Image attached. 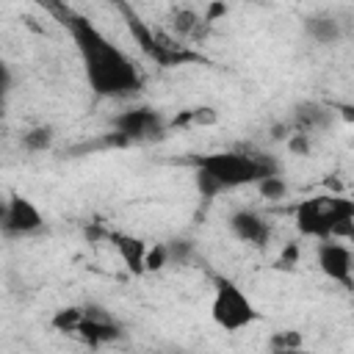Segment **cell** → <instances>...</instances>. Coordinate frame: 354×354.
Here are the masks:
<instances>
[{
  "label": "cell",
  "mask_w": 354,
  "mask_h": 354,
  "mask_svg": "<svg viewBox=\"0 0 354 354\" xmlns=\"http://www.w3.org/2000/svg\"><path fill=\"white\" fill-rule=\"evenodd\" d=\"M337 111L332 105H324L318 100H304V102H296L293 105V116H290V130L293 133H304V136H313V133H324L332 127Z\"/></svg>",
  "instance_id": "10"
},
{
  "label": "cell",
  "mask_w": 354,
  "mask_h": 354,
  "mask_svg": "<svg viewBox=\"0 0 354 354\" xmlns=\"http://www.w3.org/2000/svg\"><path fill=\"white\" fill-rule=\"evenodd\" d=\"M230 232L241 241V243H249L254 249H263L271 238V224L257 213V210H249V207H241L230 216Z\"/></svg>",
  "instance_id": "11"
},
{
  "label": "cell",
  "mask_w": 354,
  "mask_h": 354,
  "mask_svg": "<svg viewBox=\"0 0 354 354\" xmlns=\"http://www.w3.org/2000/svg\"><path fill=\"white\" fill-rule=\"evenodd\" d=\"M301 348V335L296 329H282L271 335V351L274 354H293Z\"/></svg>",
  "instance_id": "16"
},
{
  "label": "cell",
  "mask_w": 354,
  "mask_h": 354,
  "mask_svg": "<svg viewBox=\"0 0 354 354\" xmlns=\"http://www.w3.org/2000/svg\"><path fill=\"white\" fill-rule=\"evenodd\" d=\"M288 149H290L293 155H310V136H304V133H290Z\"/></svg>",
  "instance_id": "19"
},
{
  "label": "cell",
  "mask_w": 354,
  "mask_h": 354,
  "mask_svg": "<svg viewBox=\"0 0 354 354\" xmlns=\"http://www.w3.org/2000/svg\"><path fill=\"white\" fill-rule=\"evenodd\" d=\"M315 263H318V268L326 279L343 285L346 290H354V252H351V246H346L337 238L318 241Z\"/></svg>",
  "instance_id": "9"
},
{
  "label": "cell",
  "mask_w": 354,
  "mask_h": 354,
  "mask_svg": "<svg viewBox=\"0 0 354 354\" xmlns=\"http://www.w3.org/2000/svg\"><path fill=\"white\" fill-rule=\"evenodd\" d=\"M207 19L196 11V8H191V6H177V8H171V14H169V30H171V36L174 39H185V41H199L205 33H207Z\"/></svg>",
  "instance_id": "13"
},
{
  "label": "cell",
  "mask_w": 354,
  "mask_h": 354,
  "mask_svg": "<svg viewBox=\"0 0 354 354\" xmlns=\"http://www.w3.org/2000/svg\"><path fill=\"white\" fill-rule=\"evenodd\" d=\"M296 230L315 241H343L354 227V199L340 191H324L304 196L293 205Z\"/></svg>",
  "instance_id": "3"
},
{
  "label": "cell",
  "mask_w": 354,
  "mask_h": 354,
  "mask_svg": "<svg viewBox=\"0 0 354 354\" xmlns=\"http://www.w3.org/2000/svg\"><path fill=\"white\" fill-rule=\"evenodd\" d=\"M337 113H340V116H343V119H348V122H351V119H354V108H351V105H346V108H340V111H337Z\"/></svg>",
  "instance_id": "21"
},
{
  "label": "cell",
  "mask_w": 354,
  "mask_h": 354,
  "mask_svg": "<svg viewBox=\"0 0 354 354\" xmlns=\"http://www.w3.org/2000/svg\"><path fill=\"white\" fill-rule=\"evenodd\" d=\"M0 227L6 238H28L44 230V213L22 194H11L0 213Z\"/></svg>",
  "instance_id": "8"
},
{
  "label": "cell",
  "mask_w": 354,
  "mask_h": 354,
  "mask_svg": "<svg viewBox=\"0 0 354 354\" xmlns=\"http://www.w3.org/2000/svg\"><path fill=\"white\" fill-rule=\"evenodd\" d=\"M53 11L69 30L86 83L97 100H127L144 88V75L136 61L119 44H113L88 17L66 6H53Z\"/></svg>",
  "instance_id": "1"
},
{
  "label": "cell",
  "mask_w": 354,
  "mask_h": 354,
  "mask_svg": "<svg viewBox=\"0 0 354 354\" xmlns=\"http://www.w3.org/2000/svg\"><path fill=\"white\" fill-rule=\"evenodd\" d=\"M169 260H171L169 243H155V246H149V252H147V271H160Z\"/></svg>",
  "instance_id": "18"
},
{
  "label": "cell",
  "mask_w": 354,
  "mask_h": 354,
  "mask_svg": "<svg viewBox=\"0 0 354 354\" xmlns=\"http://www.w3.org/2000/svg\"><path fill=\"white\" fill-rule=\"evenodd\" d=\"M53 329L66 335V337H75L91 348L97 346H108V343H116L124 329L122 324L111 315V310H105L102 304L97 301H86V304H66V307H58L50 318Z\"/></svg>",
  "instance_id": "4"
},
{
  "label": "cell",
  "mask_w": 354,
  "mask_h": 354,
  "mask_svg": "<svg viewBox=\"0 0 354 354\" xmlns=\"http://www.w3.org/2000/svg\"><path fill=\"white\" fill-rule=\"evenodd\" d=\"M194 183L202 199H216L227 191L257 185L266 177H277L282 171L279 160L266 155L263 149H218L191 158Z\"/></svg>",
  "instance_id": "2"
},
{
  "label": "cell",
  "mask_w": 354,
  "mask_h": 354,
  "mask_svg": "<svg viewBox=\"0 0 354 354\" xmlns=\"http://www.w3.org/2000/svg\"><path fill=\"white\" fill-rule=\"evenodd\" d=\"M296 263H299V243H288V246L282 249L277 266H279V268H293Z\"/></svg>",
  "instance_id": "20"
},
{
  "label": "cell",
  "mask_w": 354,
  "mask_h": 354,
  "mask_svg": "<svg viewBox=\"0 0 354 354\" xmlns=\"http://www.w3.org/2000/svg\"><path fill=\"white\" fill-rule=\"evenodd\" d=\"M257 194H260L263 199H268V202L285 199V194H288V183L282 180V174H277V177H266V180L257 183Z\"/></svg>",
  "instance_id": "17"
},
{
  "label": "cell",
  "mask_w": 354,
  "mask_h": 354,
  "mask_svg": "<svg viewBox=\"0 0 354 354\" xmlns=\"http://www.w3.org/2000/svg\"><path fill=\"white\" fill-rule=\"evenodd\" d=\"M169 127H171V122L158 108H149V105L127 108L111 119V130L122 147L160 141L169 133Z\"/></svg>",
  "instance_id": "7"
},
{
  "label": "cell",
  "mask_w": 354,
  "mask_h": 354,
  "mask_svg": "<svg viewBox=\"0 0 354 354\" xmlns=\"http://www.w3.org/2000/svg\"><path fill=\"white\" fill-rule=\"evenodd\" d=\"M55 141V130L50 124H36L19 136V144L25 152H47Z\"/></svg>",
  "instance_id": "15"
},
{
  "label": "cell",
  "mask_w": 354,
  "mask_h": 354,
  "mask_svg": "<svg viewBox=\"0 0 354 354\" xmlns=\"http://www.w3.org/2000/svg\"><path fill=\"white\" fill-rule=\"evenodd\" d=\"M105 238L111 241V246L116 249V254L122 257V263H124V268L130 274H136V277L147 274V252H149V246L141 238L127 235V232H116V230L105 232Z\"/></svg>",
  "instance_id": "12"
},
{
  "label": "cell",
  "mask_w": 354,
  "mask_h": 354,
  "mask_svg": "<svg viewBox=\"0 0 354 354\" xmlns=\"http://www.w3.org/2000/svg\"><path fill=\"white\" fill-rule=\"evenodd\" d=\"M343 241H351V243H354V227H351V230H348V235H346V238H343Z\"/></svg>",
  "instance_id": "22"
},
{
  "label": "cell",
  "mask_w": 354,
  "mask_h": 354,
  "mask_svg": "<svg viewBox=\"0 0 354 354\" xmlns=\"http://www.w3.org/2000/svg\"><path fill=\"white\" fill-rule=\"evenodd\" d=\"M210 318L218 329L235 335L241 329H249L260 313L252 304V299L224 274L213 277V301H210Z\"/></svg>",
  "instance_id": "6"
},
{
  "label": "cell",
  "mask_w": 354,
  "mask_h": 354,
  "mask_svg": "<svg viewBox=\"0 0 354 354\" xmlns=\"http://www.w3.org/2000/svg\"><path fill=\"white\" fill-rule=\"evenodd\" d=\"M119 11H122V17H124V22H127V30H130V36L136 39L138 50H141L155 66H160V69H174V66H188V64H205V58H202L199 50H194L191 44L174 39L171 33H163V30L147 25L130 6H119Z\"/></svg>",
  "instance_id": "5"
},
{
  "label": "cell",
  "mask_w": 354,
  "mask_h": 354,
  "mask_svg": "<svg viewBox=\"0 0 354 354\" xmlns=\"http://www.w3.org/2000/svg\"><path fill=\"white\" fill-rule=\"evenodd\" d=\"M304 30H307V36H310L315 44H324V47L337 44V41L343 39V28H340V22H337L335 17H329V14L307 17V19H304Z\"/></svg>",
  "instance_id": "14"
}]
</instances>
